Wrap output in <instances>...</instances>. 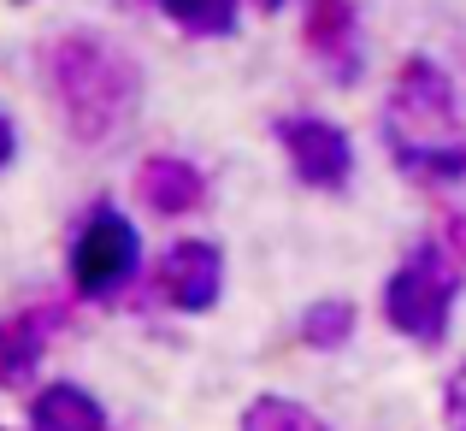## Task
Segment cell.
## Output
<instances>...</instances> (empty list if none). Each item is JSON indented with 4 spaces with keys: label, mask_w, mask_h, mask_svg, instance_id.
<instances>
[{
    "label": "cell",
    "mask_w": 466,
    "mask_h": 431,
    "mask_svg": "<svg viewBox=\"0 0 466 431\" xmlns=\"http://www.w3.org/2000/svg\"><path fill=\"white\" fill-rule=\"evenodd\" d=\"M354 337V307L349 302H313L308 313H301V343L308 349H337V343H349Z\"/></svg>",
    "instance_id": "cell-12"
},
{
    "label": "cell",
    "mask_w": 466,
    "mask_h": 431,
    "mask_svg": "<svg viewBox=\"0 0 466 431\" xmlns=\"http://www.w3.org/2000/svg\"><path fill=\"white\" fill-rule=\"evenodd\" d=\"M154 6L189 36H230L237 30V0H154Z\"/></svg>",
    "instance_id": "cell-11"
},
{
    "label": "cell",
    "mask_w": 466,
    "mask_h": 431,
    "mask_svg": "<svg viewBox=\"0 0 466 431\" xmlns=\"http://www.w3.org/2000/svg\"><path fill=\"white\" fill-rule=\"evenodd\" d=\"M278 148H284L289 171H296L308 190H342L354 178V142L349 130H337L330 118L296 113V118H278Z\"/></svg>",
    "instance_id": "cell-5"
},
{
    "label": "cell",
    "mask_w": 466,
    "mask_h": 431,
    "mask_svg": "<svg viewBox=\"0 0 466 431\" xmlns=\"http://www.w3.org/2000/svg\"><path fill=\"white\" fill-rule=\"evenodd\" d=\"M30 431H106V414L89 390L77 385H47L30 402Z\"/></svg>",
    "instance_id": "cell-9"
},
{
    "label": "cell",
    "mask_w": 466,
    "mask_h": 431,
    "mask_svg": "<svg viewBox=\"0 0 466 431\" xmlns=\"http://www.w3.org/2000/svg\"><path fill=\"white\" fill-rule=\"evenodd\" d=\"M42 325L35 319H0V385H24L42 361Z\"/></svg>",
    "instance_id": "cell-10"
},
{
    "label": "cell",
    "mask_w": 466,
    "mask_h": 431,
    "mask_svg": "<svg viewBox=\"0 0 466 431\" xmlns=\"http://www.w3.org/2000/svg\"><path fill=\"white\" fill-rule=\"evenodd\" d=\"M137 195L159 219H177V213H195V207L207 201V178L177 154H148L137 166Z\"/></svg>",
    "instance_id": "cell-8"
},
{
    "label": "cell",
    "mask_w": 466,
    "mask_h": 431,
    "mask_svg": "<svg viewBox=\"0 0 466 431\" xmlns=\"http://www.w3.org/2000/svg\"><path fill=\"white\" fill-rule=\"evenodd\" d=\"M142 261V242H137V225L113 207H95L83 219V231L71 237V278H77L83 295H113L130 284Z\"/></svg>",
    "instance_id": "cell-4"
},
{
    "label": "cell",
    "mask_w": 466,
    "mask_h": 431,
    "mask_svg": "<svg viewBox=\"0 0 466 431\" xmlns=\"http://www.w3.org/2000/svg\"><path fill=\"white\" fill-rule=\"evenodd\" d=\"M154 290L177 313H207L218 302V290H225V254L213 242H171L154 266Z\"/></svg>",
    "instance_id": "cell-6"
},
{
    "label": "cell",
    "mask_w": 466,
    "mask_h": 431,
    "mask_svg": "<svg viewBox=\"0 0 466 431\" xmlns=\"http://www.w3.org/2000/svg\"><path fill=\"white\" fill-rule=\"evenodd\" d=\"M242 431H325L313 408H301V402H284V396H260L248 402V414H242Z\"/></svg>",
    "instance_id": "cell-13"
},
{
    "label": "cell",
    "mask_w": 466,
    "mask_h": 431,
    "mask_svg": "<svg viewBox=\"0 0 466 431\" xmlns=\"http://www.w3.org/2000/svg\"><path fill=\"white\" fill-rule=\"evenodd\" d=\"M12 142H18V137H12V125H6V118H0V166H6V159H12Z\"/></svg>",
    "instance_id": "cell-15"
},
{
    "label": "cell",
    "mask_w": 466,
    "mask_h": 431,
    "mask_svg": "<svg viewBox=\"0 0 466 431\" xmlns=\"http://www.w3.org/2000/svg\"><path fill=\"white\" fill-rule=\"evenodd\" d=\"M118 6H148V0H118Z\"/></svg>",
    "instance_id": "cell-17"
},
{
    "label": "cell",
    "mask_w": 466,
    "mask_h": 431,
    "mask_svg": "<svg viewBox=\"0 0 466 431\" xmlns=\"http://www.w3.org/2000/svg\"><path fill=\"white\" fill-rule=\"evenodd\" d=\"M443 420H449V431H466V361L449 373V385H443Z\"/></svg>",
    "instance_id": "cell-14"
},
{
    "label": "cell",
    "mask_w": 466,
    "mask_h": 431,
    "mask_svg": "<svg viewBox=\"0 0 466 431\" xmlns=\"http://www.w3.org/2000/svg\"><path fill=\"white\" fill-rule=\"evenodd\" d=\"M384 137L396 166L413 183H455L466 178V148L455 142V83L437 59L408 54L390 83Z\"/></svg>",
    "instance_id": "cell-2"
},
{
    "label": "cell",
    "mask_w": 466,
    "mask_h": 431,
    "mask_svg": "<svg viewBox=\"0 0 466 431\" xmlns=\"http://www.w3.org/2000/svg\"><path fill=\"white\" fill-rule=\"evenodd\" d=\"M455 290H461V261L443 242H420L384 284V319L413 343H443L449 313H455Z\"/></svg>",
    "instance_id": "cell-3"
},
{
    "label": "cell",
    "mask_w": 466,
    "mask_h": 431,
    "mask_svg": "<svg viewBox=\"0 0 466 431\" xmlns=\"http://www.w3.org/2000/svg\"><path fill=\"white\" fill-rule=\"evenodd\" d=\"M301 42H308V54L337 83L360 77V18H354V0H308Z\"/></svg>",
    "instance_id": "cell-7"
},
{
    "label": "cell",
    "mask_w": 466,
    "mask_h": 431,
    "mask_svg": "<svg viewBox=\"0 0 466 431\" xmlns=\"http://www.w3.org/2000/svg\"><path fill=\"white\" fill-rule=\"evenodd\" d=\"M254 6H260V12H278V6H284V0H254Z\"/></svg>",
    "instance_id": "cell-16"
},
{
    "label": "cell",
    "mask_w": 466,
    "mask_h": 431,
    "mask_svg": "<svg viewBox=\"0 0 466 431\" xmlns=\"http://www.w3.org/2000/svg\"><path fill=\"white\" fill-rule=\"evenodd\" d=\"M42 66H47V89H54L59 113H66V130L77 142H113L137 118L142 66L118 42L71 30L42 54Z\"/></svg>",
    "instance_id": "cell-1"
}]
</instances>
